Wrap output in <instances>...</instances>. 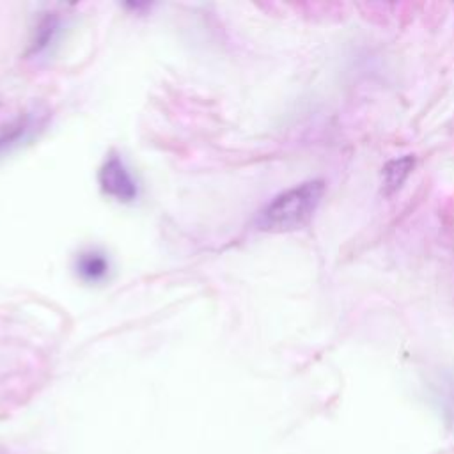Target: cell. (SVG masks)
Wrapping results in <instances>:
<instances>
[{
  "instance_id": "cell-3",
  "label": "cell",
  "mask_w": 454,
  "mask_h": 454,
  "mask_svg": "<svg viewBox=\"0 0 454 454\" xmlns=\"http://www.w3.org/2000/svg\"><path fill=\"white\" fill-rule=\"evenodd\" d=\"M413 167H415V158L410 156V154L387 161L385 167L381 168V190H383V193L392 195L394 192H397L403 186V183L408 179V176L411 174Z\"/></svg>"
},
{
  "instance_id": "cell-4",
  "label": "cell",
  "mask_w": 454,
  "mask_h": 454,
  "mask_svg": "<svg viewBox=\"0 0 454 454\" xmlns=\"http://www.w3.org/2000/svg\"><path fill=\"white\" fill-rule=\"evenodd\" d=\"M76 268H78V273L82 275V278L96 282V280H99L106 275L108 261L103 257V254L87 252V254H82L78 257Z\"/></svg>"
},
{
  "instance_id": "cell-2",
  "label": "cell",
  "mask_w": 454,
  "mask_h": 454,
  "mask_svg": "<svg viewBox=\"0 0 454 454\" xmlns=\"http://www.w3.org/2000/svg\"><path fill=\"white\" fill-rule=\"evenodd\" d=\"M98 179L103 193H106L108 197L119 202H131L137 199V183L126 168L124 161L117 154H110L105 160V163L99 168Z\"/></svg>"
},
{
  "instance_id": "cell-1",
  "label": "cell",
  "mask_w": 454,
  "mask_h": 454,
  "mask_svg": "<svg viewBox=\"0 0 454 454\" xmlns=\"http://www.w3.org/2000/svg\"><path fill=\"white\" fill-rule=\"evenodd\" d=\"M325 195V183L305 181L278 193L257 218V227L266 232H291L305 227Z\"/></svg>"
}]
</instances>
